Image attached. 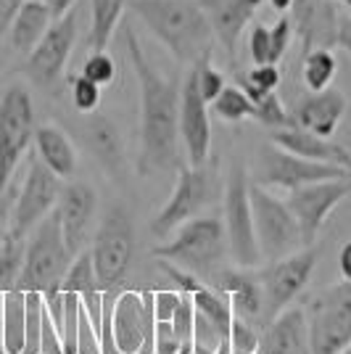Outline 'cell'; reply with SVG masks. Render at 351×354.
Returning <instances> with one entry per match:
<instances>
[{
  "mask_svg": "<svg viewBox=\"0 0 351 354\" xmlns=\"http://www.w3.org/2000/svg\"><path fill=\"white\" fill-rule=\"evenodd\" d=\"M61 288H64V291H72V294H77V296L88 294L93 288H101V286H98V278H95V267H93L90 251H79V254L74 257L69 270H66V275L61 278Z\"/></svg>",
  "mask_w": 351,
  "mask_h": 354,
  "instance_id": "d590c367",
  "label": "cell"
},
{
  "mask_svg": "<svg viewBox=\"0 0 351 354\" xmlns=\"http://www.w3.org/2000/svg\"><path fill=\"white\" fill-rule=\"evenodd\" d=\"M259 341H262L259 330H256L246 317L233 315V323H230V341H227L230 352L227 354H256L259 352Z\"/></svg>",
  "mask_w": 351,
  "mask_h": 354,
  "instance_id": "f35d334b",
  "label": "cell"
},
{
  "mask_svg": "<svg viewBox=\"0 0 351 354\" xmlns=\"http://www.w3.org/2000/svg\"><path fill=\"white\" fill-rule=\"evenodd\" d=\"M85 135H88V146H90V151H93V156H95L108 172H117L119 167H122V138H119L114 122L101 117V114H98V117L90 114Z\"/></svg>",
  "mask_w": 351,
  "mask_h": 354,
  "instance_id": "f546056e",
  "label": "cell"
},
{
  "mask_svg": "<svg viewBox=\"0 0 351 354\" xmlns=\"http://www.w3.org/2000/svg\"><path fill=\"white\" fill-rule=\"evenodd\" d=\"M338 354H351V344H349V346H346V349H341V352H338Z\"/></svg>",
  "mask_w": 351,
  "mask_h": 354,
  "instance_id": "816d5d0a",
  "label": "cell"
},
{
  "mask_svg": "<svg viewBox=\"0 0 351 354\" xmlns=\"http://www.w3.org/2000/svg\"><path fill=\"white\" fill-rule=\"evenodd\" d=\"M72 259L74 254L64 241L59 212L53 209L50 214H45L43 220L35 225V230L27 236L24 265H21V275H19L16 288L43 294L50 286H59L69 265H72Z\"/></svg>",
  "mask_w": 351,
  "mask_h": 354,
  "instance_id": "5b68a950",
  "label": "cell"
},
{
  "mask_svg": "<svg viewBox=\"0 0 351 354\" xmlns=\"http://www.w3.org/2000/svg\"><path fill=\"white\" fill-rule=\"evenodd\" d=\"M127 8V0H90V50H106L111 37L117 35L122 16Z\"/></svg>",
  "mask_w": 351,
  "mask_h": 354,
  "instance_id": "f1b7e54d",
  "label": "cell"
},
{
  "mask_svg": "<svg viewBox=\"0 0 351 354\" xmlns=\"http://www.w3.org/2000/svg\"><path fill=\"white\" fill-rule=\"evenodd\" d=\"M251 180L240 164H235L227 185H225V236L233 262L243 270L259 267L264 262L254 233V212H251Z\"/></svg>",
  "mask_w": 351,
  "mask_h": 354,
  "instance_id": "30bf717a",
  "label": "cell"
},
{
  "mask_svg": "<svg viewBox=\"0 0 351 354\" xmlns=\"http://www.w3.org/2000/svg\"><path fill=\"white\" fill-rule=\"evenodd\" d=\"M45 3H48V8H50L53 19H59V16H64V14H69V11H72L77 0H45Z\"/></svg>",
  "mask_w": 351,
  "mask_h": 354,
  "instance_id": "c3c4849f",
  "label": "cell"
},
{
  "mask_svg": "<svg viewBox=\"0 0 351 354\" xmlns=\"http://www.w3.org/2000/svg\"><path fill=\"white\" fill-rule=\"evenodd\" d=\"M338 74V59L333 48H312L301 56V80L307 90H325Z\"/></svg>",
  "mask_w": 351,
  "mask_h": 354,
  "instance_id": "4dcf8cb0",
  "label": "cell"
},
{
  "mask_svg": "<svg viewBox=\"0 0 351 354\" xmlns=\"http://www.w3.org/2000/svg\"><path fill=\"white\" fill-rule=\"evenodd\" d=\"M317 267V249L314 246H304V249L293 251L288 257L272 259L269 265L262 270L259 283L264 291V315L267 320H272L275 315L288 310L298 294L307 288L312 281V272Z\"/></svg>",
  "mask_w": 351,
  "mask_h": 354,
  "instance_id": "4fadbf2b",
  "label": "cell"
},
{
  "mask_svg": "<svg viewBox=\"0 0 351 354\" xmlns=\"http://www.w3.org/2000/svg\"><path fill=\"white\" fill-rule=\"evenodd\" d=\"M193 77H196V85H198V90H201V95H204L206 104H211L217 95H220L222 90H225V74L211 64V56H206V59L196 61L191 66Z\"/></svg>",
  "mask_w": 351,
  "mask_h": 354,
  "instance_id": "74e56055",
  "label": "cell"
},
{
  "mask_svg": "<svg viewBox=\"0 0 351 354\" xmlns=\"http://www.w3.org/2000/svg\"><path fill=\"white\" fill-rule=\"evenodd\" d=\"M61 193V177H56L40 159H32L27 177L21 188L16 191L14 212H11V227L8 233L16 238H27L35 225L56 209Z\"/></svg>",
  "mask_w": 351,
  "mask_h": 354,
  "instance_id": "2e32d148",
  "label": "cell"
},
{
  "mask_svg": "<svg viewBox=\"0 0 351 354\" xmlns=\"http://www.w3.org/2000/svg\"><path fill=\"white\" fill-rule=\"evenodd\" d=\"M293 43L291 16H280L272 27L254 24L249 35V56L254 64H280Z\"/></svg>",
  "mask_w": 351,
  "mask_h": 354,
  "instance_id": "4316f807",
  "label": "cell"
},
{
  "mask_svg": "<svg viewBox=\"0 0 351 354\" xmlns=\"http://www.w3.org/2000/svg\"><path fill=\"white\" fill-rule=\"evenodd\" d=\"M77 43V14L74 8L69 14L53 19L43 40L24 56V74L30 77L32 85L45 90H53L64 80L66 64Z\"/></svg>",
  "mask_w": 351,
  "mask_h": 354,
  "instance_id": "5bb4252c",
  "label": "cell"
},
{
  "mask_svg": "<svg viewBox=\"0 0 351 354\" xmlns=\"http://www.w3.org/2000/svg\"><path fill=\"white\" fill-rule=\"evenodd\" d=\"M151 354H182V344L175 336V328L169 320H153Z\"/></svg>",
  "mask_w": 351,
  "mask_h": 354,
  "instance_id": "b9f144b4",
  "label": "cell"
},
{
  "mask_svg": "<svg viewBox=\"0 0 351 354\" xmlns=\"http://www.w3.org/2000/svg\"><path fill=\"white\" fill-rule=\"evenodd\" d=\"M101 93L103 88L90 82L88 77H74L72 80V106L79 114H95L101 106Z\"/></svg>",
  "mask_w": 351,
  "mask_h": 354,
  "instance_id": "60d3db41",
  "label": "cell"
},
{
  "mask_svg": "<svg viewBox=\"0 0 351 354\" xmlns=\"http://www.w3.org/2000/svg\"><path fill=\"white\" fill-rule=\"evenodd\" d=\"M307 333L312 354H338L351 344V281L322 288L309 301Z\"/></svg>",
  "mask_w": 351,
  "mask_h": 354,
  "instance_id": "52a82bcc",
  "label": "cell"
},
{
  "mask_svg": "<svg viewBox=\"0 0 351 354\" xmlns=\"http://www.w3.org/2000/svg\"><path fill=\"white\" fill-rule=\"evenodd\" d=\"M182 291H153V320H172Z\"/></svg>",
  "mask_w": 351,
  "mask_h": 354,
  "instance_id": "7bdbcfd3",
  "label": "cell"
},
{
  "mask_svg": "<svg viewBox=\"0 0 351 354\" xmlns=\"http://www.w3.org/2000/svg\"><path fill=\"white\" fill-rule=\"evenodd\" d=\"M238 88L249 95L251 101H259L267 93L280 88V66L278 64H254L246 72H238Z\"/></svg>",
  "mask_w": 351,
  "mask_h": 354,
  "instance_id": "1f68e13d",
  "label": "cell"
},
{
  "mask_svg": "<svg viewBox=\"0 0 351 354\" xmlns=\"http://www.w3.org/2000/svg\"><path fill=\"white\" fill-rule=\"evenodd\" d=\"M209 286H214L217 291L230 299L233 304V312L246 317V320H254V317H262L264 315V291L262 283L256 275H251L249 270L243 267H235V270H214L209 275Z\"/></svg>",
  "mask_w": 351,
  "mask_h": 354,
  "instance_id": "603a6c76",
  "label": "cell"
},
{
  "mask_svg": "<svg viewBox=\"0 0 351 354\" xmlns=\"http://www.w3.org/2000/svg\"><path fill=\"white\" fill-rule=\"evenodd\" d=\"M217 191L214 172L209 167H180L172 196L167 198V204L159 209V214L151 220V233L156 238H167L175 233L182 222L198 217V212L211 204Z\"/></svg>",
  "mask_w": 351,
  "mask_h": 354,
  "instance_id": "8fae6325",
  "label": "cell"
},
{
  "mask_svg": "<svg viewBox=\"0 0 351 354\" xmlns=\"http://www.w3.org/2000/svg\"><path fill=\"white\" fill-rule=\"evenodd\" d=\"M256 354H312L309 352L307 315L301 307H288L269 320Z\"/></svg>",
  "mask_w": 351,
  "mask_h": 354,
  "instance_id": "cb8c5ba5",
  "label": "cell"
},
{
  "mask_svg": "<svg viewBox=\"0 0 351 354\" xmlns=\"http://www.w3.org/2000/svg\"><path fill=\"white\" fill-rule=\"evenodd\" d=\"M209 106L222 122H230V124L254 119V101L238 85H225V90Z\"/></svg>",
  "mask_w": 351,
  "mask_h": 354,
  "instance_id": "d6a6232c",
  "label": "cell"
},
{
  "mask_svg": "<svg viewBox=\"0 0 351 354\" xmlns=\"http://www.w3.org/2000/svg\"><path fill=\"white\" fill-rule=\"evenodd\" d=\"M82 77H88L90 82H95L101 88H108L117 80V61L106 50H90V56L82 64Z\"/></svg>",
  "mask_w": 351,
  "mask_h": 354,
  "instance_id": "ab89813d",
  "label": "cell"
},
{
  "mask_svg": "<svg viewBox=\"0 0 351 354\" xmlns=\"http://www.w3.org/2000/svg\"><path fill=\"white\" fill-rule=\"evenodd\" d=\"M37 159L61 180H72L77 172V148L72 138L56 124H40L35 130Z\"/></svg>",
  "mask_w": 351,
  "mask_h": 354,
  "instance_id": "d4e9b609",
  "label": "cell"
},
{
  "mask_svg": "<svg viewBox=\"0 0 351 354\" xmlns=\"http://www.w3.org/2000/svg\"><path fill=\"white\" fill-rule=\"evenodd\" d=\"M0 330H3V294H0Z\"/></svg>",
  "mask_w": 351,
  "mask_h": 354,
  "instance_id": "f907efd6",
  "label": "cell"
},
{
  "mask_svg": "<svg viewBox=\"0 0 351 354\" xmlns=\"http://www.w3.org/2000/svg\"><path fill=\"white\" fill-rule=\"evenodd\" d=\"M251 212H254V233L259 243L262 259L272 262L280 257H288L293 251L304 249V238L301 227L293 217L291 207L285 204V198H278L272 193L251 183Z\"/></svg>",
  "mask_w": 351,
  "mask_h": 354,
  "instance_id": "ba28073f",
  "label": "cell"
},
{
  "mask_svg": "<svg viewBox=\"0 0 351 354\" xmlns=\"http://www.w3.org/2000/svg\"><path fill=\"white\" fill-rule=\"evenodd\" d=\"M338 48H343L351 56V14L341 16V21H338Z\"/></svg>",
  "mask_w": 351,
  "mask_h": 354,
  "instance_id": "bcb514c9",
  "label": "cell"
},
{
  "mask_svg": "<svg viewBox=\"0 0 351 354\" xmlns=\"http://www.w3.org/2000/svg\"><path fill=\"white\" fill-rule=\"evenodd\" d=\"M132 254H135V233H132L130 214L124 207H111L98 225L90 246L95 278L103 291L117 288L127 278Z\"/></svg>",
  "mask_w": 351,
  "mask_h": 354,
  "instance_id": "9c48e42d",
  "label": "cell"
},
{
  "mask_svg": "<svg viewBox=\"0 0 351 354\" xmlns=\"http://www.w3.org/2000/svg\"><path fill=\"white\" fill-rule=\"evenodd\" d=\"M343 3H346V6H349V11H351V0H343Z\"/></svg>",
  "mask_w": 351,
  "mask_h": 354,
  "instance_id": "f5cc1de1",
  "label": "cell"
},
{
  "mask_svg": "<svg viewBox=\"0 0 351 354\" xmlns=\"http://www.w3.org/2000/svg\"><path fill=\"white\" fill-rule=\"evenodd\" d=\"M124 50L137 80L140 104V156L143 175L177 172L180 164V85L151 64L137 35L124 27Z\"/></svg>",
  "mask_w": 351,
  "mask_h": 354,
  "instance_id": "6da1fadb",
  "label": "cell"
},
{
  "mask_svg": "<svg viewBox=\"0 0 351 354\" xmlns=\"http://www.w3.org/2000/svg\"><path fill=\"white\" fill-rule=\"evenodd\" d=\"M24 246L27 238H16L11 233L0 241V294L16 288L24 265Z\"/></svg>",
  "mask_w": 351,
  "mask_h": 354,
  "instance_id": "836d02e7",
  "label": "cell"
},
{
  "mask_svg": "<svg viewBox=\"0 0 351 354\" xmlns=\"http://www.w3.org/2000/svg\"><path fill=\"white\" fill-rule=\"evenodd\" d=\"M161 262L188 270L193 275H211L227 254L225 225L217 217H193L175 230V238L151 251Z\"/></svg>",
  "mask_w": 351,
  "mask_h": 354,
  "instance_id": "277c9868",
  "label": "cell"
},
{
  "mask_svg": "<svg viewBox=\"0 0 351 354\" xmlns=\"http://www.w3.org/2000/svg\"><path fill=\"white\" fill-rule=\"evenodd\" d=\"M153 339V291H106L103 312V352L151 354Z\"/></svg>",
  "mask_w": 351,
  "mask_h": 354,
  "instance_id": "3957f363",
  "label": "cell"
},
{
  "mask_svg": "<svg viewBox=\"0 0 351 354\" xmlns=\"http://www.w3.org/2000/svg\"><path fill=\"white\" fill-rule=\"evenodd\" d=\"M198 3H201L206 19L211 24L214 40L233 59L246 27L254 21L256 11L262 8L267 0H198Z\"/></svg>",
  "mask_w": 351,
  "mask_h": 354,
  "instance_id": "44dd1931",
  "label": "cell"
},
{
  "mask_svg": "<svg viewBox=\"0 0 351 354\" xmlns=\"http://www.w3.org/2000/svg\"><path fill=\"white\" fill-rule=\"evenodd\" d=\"M180 140L185 148V156L191 167L209 164L211 153V119L209 104L204 101L201 90L196 85L193 72L185 74L180 85Z\"/></svg>",
  "mask_w": 351,
  "mask_h": 354,
  "instance_id": "e0dca14e",
  "label": "cell"
},
{
  "mask_svg": "<svg viewBox=\"0 0 351 354\" xmlns=\"http://www.w3.org/2000/svg\"><path fill=\"white\" fill-rule=\"evenodd\" d=\"M343 114H346V95L333 85L325 90H307V95H301L291 111L296 127H304L322 138L336 135Z\"/></svg>",
  "mask_w": 351,
  "mask_h": 354,
  "instance_id": "ffe728a7",
  "label": "cell"
},
{
  "mask_svg": "<svg viewBox=\"0 0 351 354\" xmlns=\"http://www.w3.org/2000/svg\"><path fill=\"white\" fill-rule=\"evenodd\" d=\"M50 24H53V14L45 0H24L8 27V43L16 53L27 56L32 48L43 40Z\"/></svg>",
  "mask_w": 351,
  "mask_h": 354,
  "instance_id": "484cf974",
  "label": "cell"
},
{
  "mask_svg": "<svg viewBox=\"0 0 351 354\" xmlns=\"http://www.w3.org/2000/svg\"><path fill=\"white\" fill-rule=\"evenodd\" d=\"M293 37L301 43V56L312 48H336L338 14L336 0H293L291 11Z\"/></svg>",
  "mask_w": 351,
  "mask_h": 354,
  "instance_id": "ac0fdd59",
  "label": "cell"
},
{
  "mask_svg": "<svg viewBox=\"0 0 351 354\" xmlns=\"http://www.w3.org/2000/svg\"><path fill=\"white\" fill-rule=\"evenodd\" d=\"M95 209H98V193L93 191V185L82 183V180H69L61 188L56 212H59L64 241H66V246L74 257L82 251L90 222L95 217Z\"/></svg>",
  "mask_w": 351,
  "mask_h": 354,
  "instance_id": "d6986e66",
  "label": "cell"
},
{
  "mask_svg": "<svg viewBox=\"0 0 351 354\" xmlns=\"http://www.w3.org/2000/svg\"><path fill=\"white\" fill-rule=\"evenodd\" d=\"M349 196H351V175L309 183V185H301V188H296V191H291L285 196V204L291 207L293 217H296L298 227H301L304 246H312L317 241L328 217Z\"/></svg>",
  "mask_w": 351,
  "mask_h": 354,
  "instance_id": "9a60e30c",
  "label": "cell"
},
{
  "mask_svg": "<svg viewBox=\"0 0 351 354\" xmlns=\"http://www.w3.org/2000/svg\"><path fill=\"white\" fill-rule=\"evenodd\" d=\"M127 6L177 64L193 66L211 56L217 40L198 0H127Z\"/></svg>",
  "mask_w": 351,
  "mask_h": 354,
  "instance_id": "7a4b0ae2",
  "label": "cell"
},
{
  "mask_svg": "<svg viewBox=\"0 0 351 354\" xmlns=\"http://www.w3.org/2000/svg\"><path fill=\"white\" fill-rule=\"evenodd\" d=\"M35 101L27 85L14 82L0 93V193L14 180L16 167L35 143Z\"/></svg>",
  "mask_w": 351,
  "mask_h": 354,
  "instance_id": "8992f818",
  "label": "cell"
},
{
  "mask_svg": "<svg viewBox=\"0 0 351 354\" xmlns=\"http://www.w3.org/2000/svg\"><path fill=\"white\" fill-rule=\"evenodd\" d=\"M27 346V291L11 288L3 294L0 354H21Z\"/></svg>",
  "mask_w": 351,
  "mask_h": 354,
  "instance_id": "83f0119b",
  "label": "cell"
},
{
  "mask_svg": "<svg viewBox=\"0 0 351 354\" xmlns=\"http://www.w3.org/2000/svg\"><path fill=\"white\" fill-rule=\"evenodd\" d=\"M269 143L291 151L296 156H304L312 162H325V164H336L343 169H351V151L346 146L336 143L333 138H322L304 130V127H283V130H272L269 133Z\"/></svg>",
  "mask_w": 351,
  "mask_h": 354,
  "instance_id": "7402d4cb",
  "label": "cell"
},
{
  "mask_svg": "<svg viewBox=\"0 0 351 354\" xmlns=\"http://www.w3.org/2000/svg\"><path fill=\"white\" fill-rule=\"evenodd\" d=\"M254 119H256L262 127H267L269 133H272V130H283V127H291L293 124L291 111L283 106L278 90H275V93H267L259 101H254Z\"/></svg>",
  "mask_w": 351,
  "mask_h": 354,
  "instance_id": "8d00e7d4",
  "label": "cell"
},
{
  "mask_svg": "<svg viewBox=\"0 0 351 354\" xmlns=\"http://www.w3.org/2000/svg\"><path fill=\"white\" fill-rule=\"evenodd\" d=\"M16 201V188L8 185L6 191L0 193V241L8 236V227H11V212H14Z\"/></svg>",
  "mask_w": 351,
  "mask_h": 354,
  "instance_id": "ee69618b",
  "label": "cell"
},
{
  "mask_svg": "<svg viewBox=\"0 0 351 354\" xmlns=\"http://www.w3.org/2000/svg\"><path fill=\"white\" fill-rule=\"evenodd\" d=\"M227 339L222 330L211 323L206 315L196 310L193 317V336H191V354H227Z\"/></svg>",
  "mask_w": 351,
  "mask_h": 354,
  "instance_id": "e575fe53",
  "label": "cell"
},
{
  "mask_svg": "<svg viewBox=\"0 0 351 354\" xmlns=\"http://www.w3.org/2000/svg\"><path fill=\"white\" fill-rule=\"evenodd\" d=\"M338 270L343 281H351V241H346L338 251Z\"/></svg>",
  "mask_w": 351,
  "mask_h": 354,
  "instance_id": "7dc6e473",
  "label": "cell"
},
{
  "mask_svg": "<svg viewBox=\"0 0 351 354\" xmlns=\"http://www.w3.org/2000/svg\"><path fill=\"white\" fill-rule=\"evenodd\" d=\"M267 3H269V6H272L278 14H288V11H291L293 0H267Z\"/></svg>",
  "mask_w": 351,
  "mask_h": 354,
  "instance_id": "681fc988",
  "label": "cell"
},
{
  "mask_svg": "<svg viewBox=\"0 0 351 354\" xmlns=\"http://www.w3.org/2000/svg\"><path fill=\"white\" fill-rule=\"evenodd\" d=\"M24 0H0V35H6Z\"/></svg>",
  "mask_w": 351,
  "mask_h": 354,
  "instance_id": "f6af8a7d",
  "label": "cell"
},
{
  "mask_svg": "<svg viewBox=\"0 0 351 354\" xmlns=\"http://www.w3.org/2000/svg\"><path fill=\"white\" fill-rule=\"evenodd\" d=\"M343 175H351V169H343V167H336V164L312 162V159L296 156L291 151L269 143V146H264L259 151L254 183L262 185V188H280V191L291 193L296 188H301V185H309V183L333 180V177Z\"/></svg>",
  "mask_w": 351,
  "mask_h": 354,
  "instance_id": "7c38bea8",
  "label": "cell"
}]
</instances>
